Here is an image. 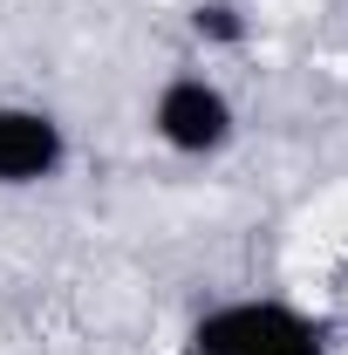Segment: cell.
<instances>
[{
	"label": "cell",
	"mask_w": 348,
	"mask_h": 355,
	"mask_svg": "<svg viewBox=\"0 0 348 355\" xmlns=\"http://www.w3.org/2000/svg\"><path fill=\"white\" fill-rule=\"evenodd\" d=\"M184 355H328V321H314L294 301L239 294L191 321Z\"/></svg>",
	"instance_id": "cell-1"
},
{
	"label": "cell",
	"mask_w": 348,
	"mask_h": 355,
	"mask_svg": "<svg viewBox=\"0 0 348 355\" xmlns=\"http://www.w3.org/2000/svg\"><path fill=\"white\" fill-rule=\"evenodd\" d=\"M150 137L171 157H218L239 137V110L212 76H171L150 96Z\"/></svg>",
	"instance_id": "cell-2"
},
{
	"label": "cell",
	"mask_w": 348,
	"mask_h": 355,
	"mask_svg": "<svg viewBox=\"0 0 348 355\" xmlns=\"http://www.w3.org/2000/svg\"><path fill=\"white\" fill-rule=\"evenodd\" d=\"M69 164V130L42 103H0V191L48 184Z\"/></svg>",
	"instance_id": "cell-3"
},
{
	"label": "cell",
	"mask_w": 348,
	"mask_h": 355,
	"mask_svg": "<svg viewBox=\"0 0 348 355\" xmlns=\"http://www.w3.org/2000/svg\"><path fill=\"white\" fill-rule=\"evenodd\" d=\"M191 35L205 48H239L246 42V7L239 0H198L191 7Z\"/></svg>",
	"instance_id": "cell-4"
},
{
	"label": "cell",
	"mask_w": 348,
	"mask_h": 355,
	"mask_svg": "<svg viewBox=\"0 0 348 355\" xmlns=\"http://www.w3.org/2000/svg\"><path fill=\"white\" fill-rule=\"evenodd\" d=\"M342 266H348V260H342Z\"/></svg>",
	"instance_id": "cell-5"
}]
</instances>
